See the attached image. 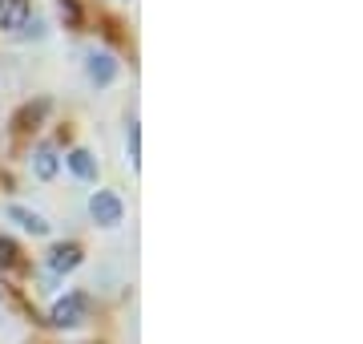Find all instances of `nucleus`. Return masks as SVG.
<instances>
[{"label":"nucleus","instance_id":"1","mask_svg":"<svg viewBox=\"0 0 363 344\" xmlns=\"http://www.w3.org/2000/svg\"><path fill=\"white\" fill-rule=\"evenodd\" d=\"M85 316H89V296L85 291H69L65 300L52 304L49 324L52 328H77V324H85Z\"/></svg>","mask_w":363,"mask_h":344},{"label":"nucleus","instance_id":"2","mask_svg":"<svg viewBox=\"0 0 363 344\" xmlns=\"http://www.w3.org/2000/svg\"><path fill=\"white\" fill-rule=\"evenodd\" d=\"M89 215H93V223L97 227H117L121 219H125V207H121V199H117L113 190H93Z\"/></svg>","mask_w":363,"mask_h":344},{"label":"nucleus","instance_id":"3","mask_svg":"<svg viewBox=\"0 0 363 344\" xmlns=\"http://www.w3.org/2000/svg\"><path fill=\"white\" fill-rule=\"evenodd\" d=\"M45 114H49V102H45V97H40V102L21 106V109H16V118H13V134H21V138H25V134H33L40 126V118H45Z\"/></svg>","mask_w":363,"mask_h":344},{"label":"nucleus","instance_id":"4","mask_svg":"<svg viewBox=\"0 0 363 344\" xmlns=\"http://www.w3.org/2000/svg\"><path fill=\"white\" fill-rule=\"evenodd\" d=\"M85 252H81V243H57L49 252V267L52 272H77Z\"/></svg>","mask_w":363,"mask_h":344},{"label":"nucleus","instance_id":"5","mask_svg":"<svg viewBox=\"0 0 363 344\" xmlns=\"http://www.w3.org/2000/svg\"><path fill=\"white\" fill-rule=\"evenodd\" d=\"M85 69H89V81H93V85H109V81L117 77V61H113L109 53H97V49L85 57Z\"/></svg>","mask_w":363,"mask_h":344},{"label":"nucleus","instance_id":"6","mask_svg":"<svg viewBox=\"0 0 363 344\" xmlns=\"http://www.w3.org/2000/svg\"><path fill=\"white\" fill-rule=\"evenodd\" d=\"M28 21V0H0V28L13 33V28H25Z\"/></svg>","mask_w":363,"mask_h":344},{"label":"nucleus","instance_id":"7","mask_svg":"<svg viewBox=\"0 0 363 344\" xmlns=\"http://www.w3.org/2000/svg\"><path fill=\"white\" fill-rule=\"evenodd\" d=\"M65 162H69V171L77 174L81 183H97V158H93L89 150H81L77 146V150H69Z\"/></svg>","mask_w":363,"mask_h":344},{"label":"nucleus","instance_id":"8","mask_svg":"<svg viewBox=\"0 0 363 344\" xmlns=\"http://www.w3.org/2000/svg\"><path fill=\"white\" fill-rule=\"evenodd\" d=\"M4 215H9L13 223H21L25 231H33V235H49V219L37 215V211H28V207H9Z\"/></svg>","mask_w":363,"mask_h":344},{"label":"nucleus","instance_id":"9","mask_svg":"<svg viewBox=\"0 0 363 344\" xmlns=\"http://www.w3.org/2000/svg\"><path fill=\"white\" fill-rule=\"evenodd\" d=\"M0 272H28V264L21 259V247L9 235H0Z\"/></svg>","mask_w":363,"mask_h":344},{"label":"nucleus","instance_id":"10","mask_svg":"<svg viewBox=\"0 0 363 344\" xmlns=\"http://www.w3.org/2000/svg\"><path fill=\"white\" fill-rule=\"evenodd\" d=\"M33 171H37L40 183H49V178H57V154H52L49 146H40L37 154H33Z\"/></svg>","mask_w":363,"mask_h":344},{"label":"nucleus","instance_id":"11","mask_svg":"<svg viewBox=\"0 0 363 344\" xmlns=\"http://www.w3.org/2000/svg\"><path fill=\"white\" fill-rule=\"evenodd\" d=\"M125 146H130V162L142 166V126L133 118H130V126H125Z\"/></svg>","mask_w":363,"mask_h":344},{"label":"nucleus","instance_id":"12","mask_svg":"<svg viewBox=\"0 0 363 344\" xmlns=\"http://www.w3.org/2000/svg\"><path fill=\"white\" fill-rule=\"evenodd\" d=\"M61 4V16H65L69 28H81V0H57Z\"/></svg>","mask_w":363,"mask_h":344}]
</instances>
